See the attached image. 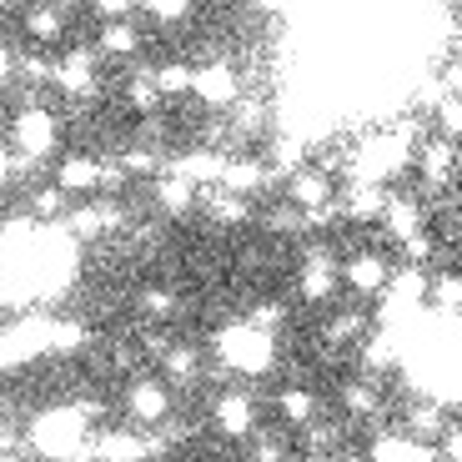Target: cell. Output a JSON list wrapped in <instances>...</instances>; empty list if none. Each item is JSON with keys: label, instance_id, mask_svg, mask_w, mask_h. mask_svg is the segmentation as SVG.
<instances>
[{"label": "cell", "instance_id": "cell-1", "mask_svg": "<svg viewBox=\"0 0 462 462\" xmlns=\"http://www.w3.org/2000/svg\"><path fill=\"white\" fill-rule=\"evenodd\" d=\"M211 352H217V362L226 372H236V377H262V372L277 367V332L252 322V317H242V322L217 327Z\"/></svg>", "mask_w": 462, "mask_h": 462}, {"label": "cell", "instance_id": "cell-2", "mask_svg": "<svg viewBox=\"0 0 462 462\" xmlns=\"http://www.w3.org/2000/svg\"><path fill=\"white\" fill-rule=\"evenodd\" d=\"M91 422L96 417L86 407H51L31 428V448L51 462H81V457H91V442H96Z\"/></svg>", "mask_w": 462, "mask_h": 462}, {"label": "cell", "instance_id": "cell-3", "mask_svg": "<svg viewBox=\"0 0 462 462\" xmlns=\"http://www.w3.org/2000/svg\"><path fill=\"white\" fill-rule=\"evenodd\" d=\"M11 146L21 151V162L25 166H41L51 156V151L60 146V116L51 111V106H41V101H25L21 111L11 116Z\"/></svg>", "mask_w": 462, "mask_h": 462}, {"label": "cell", "instance_id": "cell-4", "mask_svg": "<svg viewBox=\"0 0 462 462\" xmlns=\"http://www.w3.org/2000/svg\"><path fill=\"white\" fill-rule=\"evenodd\" d=\"M191 96H197L207 111H217V116H226L231 106L246 96V86H242V70L231 66V60H221V56H211V60H201L197 66V81H191Z\"/></svg>", "mask_w": 462, "mask_h": 462}, {"label": "cell", "instance_id": "cell-5", "mask_svg": "<svg viewBox=\"0 0 462 462\" xmlns=\"http://www.w3.org/2000/svg\"><path fill=\"white\" fill-rule=\"evenodd\" d=\"M126 417H131V428L151 432V428H166L171 422V382L166 377H136L126 387Z\"/></svg>", "mask_w": 462, "mask_h": 462}, {"label": "cell", "instance_id": "cell-6", "mask_svg": "<svg viewBox=\"0 0 462 462\" xmlns=\"http://www.w3.org/2000/svg\"><path fill=\"white\" fill-rule=\"evenodd\" d=\"M287 201L297 211H307V217H317V211H337V176L327 171V166H317V162H307V166H297V171L287 176Z\"/></svg>", "mask_w": 462, "mask_h": 462}, {"label": "cell", "instance_id": "cell-7", "mask_svg": "<svg viewBox=\"0 0 462 462\" xmlns=\"http://www.w3.org/2000/svg\"><path fill=\"white\" fill-rule=\"evenodd\" d=\"M121 226H126V207L116 197H81L66 211V231L76 242H101L106 231H121Z\"/></svg>", "mask_w": 462, "mask_h": 462}, {"label": "cell", "instance_id": "cell-8", "mask_svg": "<svg viewBox=\"0 0 462 462\" xmlns=\"http://www.w3.org/2000/svg\"><path fill=\"white\" fill-rule=\"evenodd\" d=\"M412 171L422 176V186H428V191H448V186L457 181V171H462V146L432 131V136H422V146H417Z\"/></svg>", "mask_w": 462, "mask_h": 462}, {"label": "cell", "instance_id": "cell-9", "mask_svg": "<svg viewBox=\"0 0 462 462\" xmlns=\"http://www.w3.org/2000/svg\"><path fill=\"white\" fill-rule=\"evenodd\" d=\"M337 287H342V262H337L327 246H307V256H301V266H297V297L322 307V301L337 297Z\"/></svg>", "mask_w": 462, "mask_h": 462}, {"label": "cell", "instance_id": "cell-10", "mask_svg": "<svg viewBox=\"0 0 462 462\" xmlns=\"http://www.w3.org/2000/svg\"><path fill=\"white\" fill-rule=\"evenodd\" d=\"M201 191H207V186L191 181L181 166H166V171L151 181V201H156V211H162L166 221H186L191 211H201Z\"/></svg>", "mask_w": 462, "mask_h": 462}, {"label": "cell", "instance_id": "cell-11", "mask_svg": "<svg viewBox=\"0 0 462 462\" xmlns=\"http://www.w3.org/2000/svg\"><path fill=\"white\" fill-rule=\"evenodd\" d=\"M96 60L101 56H91V46H76V51H66V56H56V91L66 96V101H96V91H101V76H96Z\"/></svg>", "mask_w": 462, "mask_h": 462}, {"label": "cell", "instance_id": "cell-12", "mask_svg": "<svg viewBox=\"0 0 462 462\" xmlns=\"http://www.w3.org/2000/svg\"><path fill=\"white\" fill-rule=\"evenodd\" d=\"M397 266L387 262L382 252H372V246H362V252H352L342 262V287L352 291V297H382L387 291V282H393Z\"/></svg>", "mask_w": 462, "mask_h": 462}, {"label": "cell", "instance_id": "cell-13", "mask_svg": "<svg viewBox=\"0 0 462 462\" xmlns=\"http://www.w3.org/2000/svg\"><path fill=\"white\" fill-rule=\"evenodd\" d=\"M211 428L221 432V438L242 442V438H256V402L252 393H226L211 402Z\"/></svg>", "mask_w": 462, "mask_h": 462}, {"label": "cell", "instance_id": "cell-14", "mask_svg": "<svg viewBox=\"0 0 462 462\" xmlns=\"http://www.w3.org/2000/svg\"><path fill=\"white\" fill-rule=\"evenodd\" d=\"M21 31L31 46L51 51L66 41V5H56V0H35V5H25L21 11Z\"/></svg>", "mask_w": 462, "mask_h": 462}, {"label": "cell", "instance_id": "cell-15", "mask_svg": "<svg viewBox=\"0 0 462 462\" xmlns=\"http://www.w3.org/2000/svg\"><path fill=\"white\" fill-rule=\"evenodd\" d=\"M337 211H342L346 221H357V226L382 221V211H387V186H377V181H342V191H337Z\"/></svg>", "mask_w": 462, "mask_h": 462}, {"label": "cell", "instance_id": "cell-16", "mask_svg": "<svg viewBox=\"0 0 462 462\" xmlns=\"http://www.w3.org/2000/svg\"><path fill=\"white\" fill-rule=\"evenodd\" d=\"M151 452H156V442L146 438V432H131V428H121V432H101V438L91 442V462H146Z\"/></svg>", "mask_w": 462, "mask_h": 462}, {"label": "cell", "instance_id": "cell-17", "mask_svg": "<svg viewBox=\"0 0 462 462\" xmlns=\"http://www.w3.org/2000/svg\"><path fill=\"white\" fill-rule=\"evenodd\" d=\"M56 181L66 186L70 197H101L106 191V162H96V156H66V162L56 166Z\"/></svg>", "mask_w": 462, "mask_h": 462}, {"label": "cell", "instance_id": "cell-18", "mask_svg": "<svg viewBox=\"0 0 462 462\" xmlns=\"http://www.w3.org/2000/svg\"><path fill=\"white\" fill-rule=\"evenodd\" d=\"M201 211L211 226H246L252 221V197L231 191V186H207L201 191Z\"/></svg>", "mask_w": 462, "mask_h": 462}, {"label": "cell", "instance_id": "cell-19", "mask_svg": "<svg viewBox=\"0 0 462 462\" xmlns=\"http://www.w3.org/2000/svg\"><path fill=\"white\" fill-rule=\"evenodd\" d=\"M377 226L387 231L393 246H397V242H407V236H417V231H428V207L417 197H387V211H382Z\"/></svg>", "mask_w": 462, "mask_h": 462}, {"label": "cell", "instance_id": "cell-20", "mask_svg": "<svg viewBox=\"0 0 462 462\" xmlns=\"http://www.w3.org/2000/svg\"><path fill=\"white\" fill-rule=\"evenodd\" d=\"M372 462H442L438 442H422L412 432H393V438H377L367 452Z\"/></svg>", "mask_w": 462, "mask_h": 462}, {"label": "cell", "instance_id": "cell-21", "mask_svg": "<svg viewBox=\"0 0 462 462\" xmlns=\"http://www.w3.org/2000/svg\"><path fill=\"white\" fill-rule=\"evenodd\" d=\"M96 56H106V60H136L141 56V25L131 21V15H121V21H101Z\"/></svg>", "mask_w": 462, "mask_h": 462}, {"label": "cell", "instance_id": "cell-22", "mask_svg": "<svg viewBox=\"0 0 462 462\" xmlns=\"http://www.w3.org/2000/svg\"><path fill=\"white\" fill-rule=\"evenodd\" d=\"M226 121H231V136H266L272 131V106H266V96H242L226 111Z\"/></svg>", "mask_w": 462, "mask_h": 462}, {"label": "cell", "instance_id": "cell-23", "mask_svg": "<svg viewBox=\"0 0 462 462\" xmlns=\"http://www.w3.org/2000/svg\"><path fill=\"white\" fill-rule=\"evenodd\" d=\"M428 307L438 317H462V266L457 272H432L428 277Z\"/></svg>", "mask_w": 462, "mask_h": 462}, {"label": "cell", "instance_id": "cell-24", "mask_svg": "<svg viewBox=\"0 0 462 462\" xmlns=\"http://www.w3.org/2000/svg\"><path fill=\"white\" fill-rule=\"evenodd\" d=\"M162 377H171V387H191L201 377V352L186 342H171L162 352Z\"/></svg>", "mask_w": 462, "mask_h": 462}, {"label": "cell", "instance_id": "cell-25", "mask_svg": "<svg viewBox=\"0 0 462 462\" xmlns=\"http://www.w3.org/2000/svg\"><path fill=\"white\" fill-rule=\"evenodd\" d=\"M76 207V197H70L60 181H46L31 191V217L35 221H66V211Z\"/></svg>", "mask_w": 462, "mask_h": 462}, {"label": "cell", "instance_id": "cell-26", "mask_svg": "<svg viewBox=\"0 0 462 462\" xmlns=\"http://www.w3.org/2000/svg\"><path fill=\"white\" fill-rule=\"evenodd\" d=\"M156 76V91H162V101H181V96H191V81H197V66H186V60H162V66L151 70Z\"/></svg>", "mask_w": 462, "mask_h": 462}, {"label": "cell", "instance_id": "cell-27", "mask_svg": "<svg viewBox=\"0 0 462 462\" xmlns=\"http://www.w3.org/2000/svg\"><path fill=\"white\" fill-rule=\"evenodd\" d=\"M407 432H412V438H422V442H438L442 432H448V412H442L432 397H422V402L407 407Z\"/></svg>", "mask_w": 462, "mask_h": 462}, {"label": "cell", "instance_id": "cell-28", "mask_svg": "<svg viewBox=\"0 0 462 462\" xmlns=\"http://www.w3.org/2000/svg\"><path fill=\"white\" fill-rule=\"evenodd\" d=\"M277 412H282L287 428H312V422H317V397L307 393V387H282Z\"/></svg>", "mask_w": 462, "mask_h": 462}, {"label": "cell", "instance_id": "cell-29", "mask_svg": "<svg viewBox=\"0 0 462 462\" xmlns=\"http://www.w3.org/2000/svg\"><path fill=\"white\" fill-rule=\"evenodd\" d=\"M86 342H91V327H86V322H76V317L51 322V352H56V357H76Z\"/></svg>", "mask_w": 462, "mask_h": 462}, {"label": "cell", "instance_id": "cell-30", "mask_svg": "<svg viewBox=\"0 0 462 462\" xmlns=\"http://www.w3.org/2000/svg\"><path fill=\"white\" fill-rule=\"evenodd\" d=\"M136 307H141V317H151V322H171V317L181 312V297H176L171 287H141Z\"/></svg>", "mask_w": 462, "mask_h": 462}, {"label": "cell", "instance_id": "cell-31", "mask_svg": "<svg viewBox=\"0 0 462 462\" xmlns=\"http://www.w3.org/2000/svg\"><path fill=\"white\" fill-rule=\"evenodd\" d=\"M126 106H131V116H151L156 106H166L162 91H156V76H151V70H136V76L126 81Z\"/></svg>", "mask_w": 462, "mask_h": 462}, {"label": "cell", "instance_id": "cell-32", "mask_svg": "<svg viewBox=\"0 0 462 462\" xmlns=\"http://www.w3.org/2000/svg\"><path fill=\"white\" fill-rule=\"evenodd\" d=\"M322 337H327V346L357 342V337H367V312H337V317H327Z\"/></svg>", "mask_w": 462, "mask_h": 462}, {"label": "cell", "instance_id": "cell-33", "mask_svg": "<svg viewBox=\"0 0 462 462\" xmlns=\"http://www.w3.org/2000/svg\"><path fill=\"white\" fill-rule=\"evenodd\" d=\"M432 131L462 146V96H442L438 111H432Z\"/></svg>", "mask_w": 462, "mask_h": 462}, {"label": "cell", "instance_id": "cell-34", "mask_svg": "<svg viewBox=\"0 0 462 462\" xmlns=\"http://www.w3.org/2000/svg\"><path fill=\"white\" fill-rule=\"evenodd\" d=\"M342 407L352 417H377V407H382V397H377V387H372V377L367 382H346V393H342Z\"/></svg>", "mask_w": 462, "mask_h": 462}, {"label": "cell", "instance_id": "cell-35", "mask_svg": "<svg viewBox=\"0 0 462 462\" xmlns=\"http://www.w3.org/2000/svg\"><path fill=\"white\" fill-rule=\"evenodd\" d=\"M191 5H197V0H141V11L156 25H181L186 15H191Z\"/></svg>", "mask_w": 462, "mask_h": 462}, {"label": "cell", "instance_id": "cell-36", "mask_svg": "<svg viewBox=\"0 0 462 462\" xmlns=\"http://www.w3.org/2000/svg\"><path fill=\"white\" fill-rule=\"evenodd\" d=\"M301 226H307V211H297L291 201L266 211V231H272V236H287V231H301Z\"/></svg>", "mask_w": 462, "mask_h": 462}, {"label": "cell", "instance_id": "cell-37", "mask_svg": "<svg viewBox=\"0 0 462 462\" xmlns=\"http://www.w3.org/2000/svg\"><path fill=\"white\" fill-rule=\"evenodd\" d=\"M25 171V162H21V151L11 146V136H0V186H11L15 176Z\"/></svg>", "mask_w": 462, "mask_h": 462}, {"label": "cell", "instance_id": "cell-38", "mask_svg": "<svg viewBox=\"0 0 462 462\" xmlns=\"http://www.w3.org/2000/svg\"><path fill=\"white\" fill-rule=\"evenodd\" d=\"M287 442L282 438H252V462H287Z\"/></svg>", "mask_w": 462, "mask_h": 462}, {"label": "cell", "instance_id": "cell-39", "mask_svg": "<svg viewBox=\"0 0 462 462\" xmlns=\"http://www.w3.org/2000/svg\"><path fill=\"white\" fill-rule=\"evenodd\" d=\"M397 252H402L412 266H422V262L432 256V236H428V231H417V236H407V242H397Z\"/></svg>", "mask_w": 462, "mask_h": 462}, {"label": "cell", "instance_id": "cell-40", "mask_svg": "<svg viewBox=\"0 0 462 462\" xmlns=\"http://www.w3.org/2000/svg\"><path fill=\"white\" fill-rule=\"evenodd\" d=\"M438 86H442V96H462V56H448V60H442Z\"/></svg>", "mask_w": 462, "mask_h": 462}, {"label": "cell", "instance_id": "cell-41", "mask_svg": "<svg viewBox=\"0 0 462 462\" xmlns=\"http://www.w3.org/2000/svg\"><path fill=\"white\" fill-rule=\"evenodd\" d=\"M86 5H91L96 15H101V21H121V15H131L141 5V0H86Z\"/></svg>", "mask_w": 462, "mask_h": 462}, {"label": "cell", "instance_id": "cell-42", "mask_svg": "<svg viewBox=\"0 0 462 462\" xmlns=\"http://www.w3.org/2000/svg\"><path fill=\"white\" fill-rule=\"evenodd\" d=\"M442 462H462V422H448V432L438 438Z\"/></svg>", "mask_w": 462, "mask_h": 462}, {"label": "cell", "instance_id": "cell-43", "mask_svg": "<svg viewBox=\"0 0 462 462\" xmlns=\"http://www.w3.org/2000/svg\"><path fill=\"white\" fill-rule=\"evenodd\" d=\"M246 317L277 332V327H282V317H287V307H282V301H256V307H252V312H246Z\"/></svg>", "mask_w": 462, "mask_h": 462}, {"label": "cell", "instance_id": "cell-44", "mask_svg": "<svg viewBox=\"0 0 462 462\" xmlns=\"http://www.w3.org/2000/svg\"><path fill=\"white\" fill-rule=\"evenodd\" d=\"M252 11H256V15H287L291 0H252Z\"/></svg>", "mask_w": 462, "mask_h": 462}, {"label": "cell", "instance_id": "cell-45", "mask_svg": "<svg viewBox=\"0 0 462 462\" xmlns=\"http://www.w3.org/2000/svg\"><path fill=\"white\" fill-rule=\"evenodd\" d=\"M448 46H452V56H462V21H452V31H448Z\"/></svg>", "mask_w": 462, "mask_h": 462}, {"label": "cell", "instance_id": "cell-46", "mask_svg": "<svg viewBox=\"0 0 462 462\" xmlns=\"http://www.w3.org/2000/svg\"><path fill=\"white\" fill-rule=\"evenodd\" d=\"M5 81H15V76H11V56L0 51V86H5Z\"/></svg>", "mask_w": 462, "mask_h": 462}, {"label": "cell", "instance_id": "cell-47", "mask_svg": "<svg viewBox=\"0 0 462 462\" xmlns=\"http://www.w3.org/2000/svg\"><path fill=\"white\" fill-rule=\"evenodd\" d=\"M301 462H337V457H327V452H307Z\"/></svg>", "mask_w": 462, "mask_h": 462}, {"label": "cell", "instance_id": "cell-48", "mask_svg": "<svg viewBox=\"0 0 462 462\" xmlns=\"http://www.w3.org/2000/svg\"><path fill=\"white\" fill-rule=\"evenodd\" d=\"M337 462H372V457H357V452H342Z\"/></svg>", "mask_w": 462, "mask_h": 462}, {"label": "cell", "instance_id": "cell-49", "mask_svg": "<svg viewBox=\"0 0 462 462\" xmlns=\"http://www.w3.org/2000/svg\"><path fill=\"white\" fill-rule=\"evenodd\" d=\"M0 11H11V0H0Z\"/></svg>", "mask_w": 462, "mask_h": 462}]
</instances>
